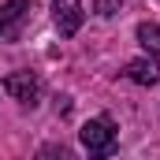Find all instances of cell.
<instances>
[{"label":"cell","instance_id":"6da1fadb","mask_svg":"<svg viewBox=\"0 0 160 160\" xmlns=\"http://www.w3.org/2000/svg\"><path fill=\"white\" fill-rule=\"evenodd\" d=\"M78 138H82V145H86V153H89V160H108L112 153H116V145H119V138H116V123L108 119V116L89 119L78 130Z\"/></svg>","mask_w":160,"mask_h":160},{"label":"cell","instance_id":"7a4b0ae2","mask_svg":"<svg viewBox=\"0 0 160 160\" xmlns=\"http://www.w3.org/2000/svg\"><path fill=\"white\" fill-rule=\"evenodd\" d=\"M4 93L15 97L19 104H38V97H41V78H38V75H30V71H11V75L4 78Z\"/></svg>","mask_w":160,"mask_h":160},{"label":"cell","instance_id":"3957f363","mask_svg":"<svg viewBox=\"0 0 160 160\" xmlns=\"http://www.w3.org/2000/svg\"><path fill=\"white\" fill-rule=\"evenodd\" d=\"M52 19H56V30L63 38H75L86 22V11H82V0H52Z\"/></svg>","mask_w":160,"mask_h":160},{"label":"cell","instance_id":"277c9868","mask_svg":"<svg viewBox=\"0 0 160 160\" xmlns=\"http://www.w3.org/2000/svg\"><path fill=\"white\" fill-rule=\"evenodd\" d=\"M30 4L34 0H8L0 8V38H19L26 15H30Z\"/></svg>","mask_w":160,"mask_h":160},{"label":"cell","instance_id":"5b68a950","mask_svg":"<svg viewBox=\"0 0 160 160\" xmlns=\"http://www.w3.org/2000/svg\"><path fill=\"white\" fill-rule=\"evenodd\" d=\"M130 82H138V86H157L160 82V63L153 56H138V60H130L127 63V71H123Z\"/></svg>","mask_w":160,"mask_h":160},{"label":"cell","instance_id":"8992f818","mask_svg":"<svg viewBox=\"0 0 160 160\" xmlns=\"http://www.w3.org/2000/svg\"><path fill=\"white\" fill-rule=\"evenodd\" d=\"M138 41H142L145 52L160 56V26H157V22H142V26H138Z\"/></svg>","mask_w":160,"mask_h":160},{"label":"cell","instance_id":"52a82bcc","mask_svg":"<svg viewBox=\"0 0 160 160\" xmlns=\"http://www.w3.org/2000/svg\"><path fill=\"white\" fill-rule=\"evenodd\" d=\"M38 160H78L67 145H41L38 149Z\"/></svg>","mask_w":160,"mask_h":160},{"label":"cell","instance_id":"ba28073f","mask_svg":"<svg viewBox=\"0 0 160 160\" xmlns=\"http://www.w3.org/2000/svg\"><path fill=\"white\" fill-rule=\"evenodd\" d=\"M93 11H97L101 19H112V15L119 11V0H97V4H93Z\"/></svg>","mask_w":160,"mask_h":160}]
</instances>
